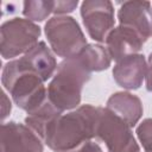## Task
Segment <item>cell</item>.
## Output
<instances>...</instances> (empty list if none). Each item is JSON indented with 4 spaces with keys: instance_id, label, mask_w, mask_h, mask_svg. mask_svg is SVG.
<instances>
[{
    "instance_id": "3",
    "label": "cell",
    "mask_w": 152,
    "mask_h": 152,
    "mask_svg": "<svg viewBox=\"0 0 152 152\" xmlns=\"http://www.w3.org/2000/svg\"><path fill=\"white\" fill-rule=\"evenodd\" d=\"M43 78L18 66L15 61L7 63L2 71V84L12 95L18 107L28 113L38 109L49 97Z\"/></svg>"
},
{
    "instance_id": "20",
    "label": "cell",
    "mask_w": 152,
    "mask_h": 152,
    "mask_svg": "<svg viewBox=\"0 0 152 152\" xmlns=\"http://www.w3.org/2000/svg\"><path fill=\"white\" fill-rule=\"evenodd\" d=\"M6 108H8V109L11 110V103H10V101L7 100L6 94L2 93V119H5V118L8 115V113H10Z\"/></svg>"
},
{
    "instance_id": "8",
    "label": "cell",
    "mask_w": 152,
    "mask_h": 152,
    "mask_svg": "<svg viewBox=\"0 0 152 152\" xmlns=\"http://www.w3.org/2000/svg\"><path fill=\"white\" fill-rule=\"evenodd\" d=\"M1 152H43V145L31 128L8 122L1 126Z\"/></svg>"
},
{
    "instance_id": "2",
    "label": "cell",
    "mask_w": 152,
    "mask_h": 152,
    "mask_svg": "<svg viewBox=\"0 0 152 152\" xmlns=\"http://www.w3.org/2000/svg\"><path fill=\"white\" fill-rule=\"evenodd\" d=\"M88 71L75 57L62 62L48 88L49 101L61 112L75 108L81 101V90L89 80Z\"/></svg>"
},
{
    "instance_id": "10",
    "label": "cell",
    "mask_w": 152,
    "mask_h": 152,
    "mask_svg": "<svg viewBox=\"0 0 152 152\" xmlns=\"http://www.w3.org/2000/svg\"><path fill=\"white\" fill-rule=\"evenodd\" d=\"M144 42L145 39L135 30L124 25L113 28L106 38L108 53L116 62L127 56L137 55Z\"/></svg>"
},
{
    "instance_id": "13",
    "label": "cell",
    "mask_w": 152,
    "mask_h": 152,
    "mask_svg": "<svg viewBox=\"0 0 152 152\" xmlns=\"http://www.w3.org/2000/svg\"><path fill=\"white\" fill-rule=\"evenodd\" d=\"M107 109L116 114L131 127L139 121L142 114V106L140 100L129 93L113 94L107 102Z\"/></svg>"
},
{
    "instance_id": "4",
    "label": "cell",
    "mask_w": 152,
    "mask_h": 152,
    "mask_svg": "<svg viewBox=\"0 0 152 152\" xmlns=\"http://www.w3.org/2000/svg\"><path fill=\"white\" fill-rule=\"evenodd\" d=\"M45 34L53 52L70 59L78 56L86 46V38L71 17H55L45 24Z\"/></svg>"
},
{
    "instance_id": "17",
    "label": "cell",
    "mask_w": 152,
    "mask_h": 152,
    "mask_svg": "<svg viewBox=\"0 0 152 152\" xmlns=\"http://www.w3.org/2000/svg\"><path fill=\"white\" fill-rule=\"evenodd\" d=\"M77 4H78L77 1H57V2H55L53 13L63 14V13L71 12L77 6Z\"/></svg>"
},
{
    "instance_id": "7",
    "label": "cell",
    "mask_w": 152,
    "mask_h": 152,
    "mask_svg": "<svg viewBox=\"0 0 152 152\" xmlns=\"http://www.w3.org/2000/svg\"><path fill=\"white\" fill-rule=\"evenodd\" d=\"M81 15L89 36L97 42H103L114 25V10L109 1H84Z\"/></svg>"
},
{
    "instance_id": "14",
    "label": "cell",
    "mask_w": 152,
    "mask_h": 152,
    "mask_svg": "<svg viewBox=\"0 0 152 152\" xmlns=\"http://www.w3.org/2000/svg\"><path fill=\"white\" fill-rule=\"evenodd\" d=\"M76 58L88 71H100L107 69L110 64V56L108 50L101 45L95 44L86 45L78 56H76Z\"/></svg>"
},
{
    "instance_id": "19",
    "label": "cell",
    "mask_w": 152,
    "mask_h": 152,
    "mask_svg": "<svg viewBox=\"0 0 152 152\" xmlns=\"http://www.w3.org/2000/svg\"><path fill=\"white\" fill-rule=\"evenodd\" d=\"M74 152H102V150L99 147V145H96L93 141H87L86 144H83L80 148H77Z\"/></svg>"
},
{
    "instance_id": "15",
    "label": "cell",
    "mask_w": 152,
    "mask_h": 152,
    "mask_svg": "<svg viewBox=\"0 0 152 152\" xmlns=\"http://www.w3.org/2000/svg\"><path fill=\"white\" fill-rule=\"evenodd\" d=\"M55 2L52 1H25L24 15L30 20H44L51 12H53Z\"/></svg>"
},
{
    "instance_id": "9",
    "label": "cell",
    "mask_w": 152,
    "mask_h": 152,
    "mask_svg": "<svg viewBox=\"0 0 152 152\" xmlns=\"http://www.w3.org/2000/svg\"><path fill=\"white\" fill-rule=\"evenodd\" d=\"M119 21L124 26L135 30L145 40L152 37V10L147 1H127L118 13Z\"/></svg>"
},
{
    "instance_id": "1",
    "label": "cell",
    "mask_w": 152,
    "mask_h": 152,
    "mask_svg": "<svg viewBox=\"0 0 152 152\" xmlns=\"http://www.w3.org/2000/svg\"><path fill=\"white\" fill-rule=\"evenodd\" d=\"M102 108L90 104L58 115L45 128L43 140L55 152H74L96 137Z\"/></svg>"
},
{
    "instance_id": "12",
    "label": "cell",
    "mask_w": 152,
    "mask_h": 152,
    "mask_svg": "<svg viewBox=\"0 0 152 152\" xmlns=\"http://www.w3.org/2000/svg\"><path fill=\"white\" fill-rule=\"evenodd\" d=\"M146 62L142 55H131L120 61L113 69L115 82L126 89H137L146 76Z\"/></svg>"
},
{
    "instance_id": "18",
    "label": "cell",
    "mask_w": 152,
    "mask_h": 152,
    "mask_svg": "<svg viewBox=\"0 0 152 152\" xmlns=\"http://www.w3.org/2000/svg\"><path fill=\"white\" fill-rule=\"evenodd\" d=\"M146 89L148 91H152V52L148 57V63L146 68Z\"/></svg>"
},
{
    "instance_id": "5",
    "label": "cell",
    "mask_w": 152,
    "mask_h": 152,
    "mask_svg": "<svg viewBox=\"0 0 152 152\" xmlns=\"http://www.w3.org/2000/svg\"><path fill=\"white\" fill-rule=\"evenodd\" d=\"M40 30L30 20L14 18L1 26L0 48L4 58H13L20 53L28 52L36 44Z\"/></svg>"
},
{
    "instance_id": "11",
    "label": "cell",
    "mask_w": 152,
    "mask_h": 152,
    "mask_svg": "<svg viewBox=\"0 0 152 152\" xmlns=\"http://www.w3.org/2000/svg\"><path fill=\"white\" fill-rule=\"evenodd\" d=\"M15 63L19 68L37 74L43 81L50 78L57 68L53 55L43 42L36 44L21 58L15 59Z\"/></svg>"
},
{
    "instance_id": "16",
    "label": "cell",
    "mask_w": 152,
    "mask_h": 152,
    "mask_svg": "<svg viewBox=\"0 0 152 152\" xmlns=\"http://www.w3.org/2000/svg\"><path fill=\"white\" fill-rule=\"evenodd\" d=\"M137 134L146 152H152V119L144 120L137 128Z\"/></svg>"
},
{
    "instance_id": "6",
    "label": "cell",
    "mask_w": 152,
    "mask_h": 152,
    "mask_svg": "<svg viewBox=\"0 0 152 152\" xmlns=\"http://www.w3.org/2000/svg\"><path fill=\"white\" fill-rule=\"evenodd\" d=\"M96 137L106 142L108 152H140L131 126L107 108L101 110Z\"/></svg>"
}]
</instances>
